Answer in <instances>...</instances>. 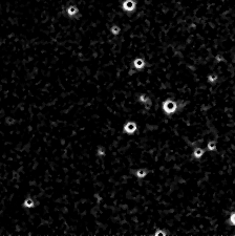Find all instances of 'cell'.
Instances as JSON below:
<instances>
[{
    "label": "cell",
    "instance_id": "4",
    "mask_svg": "<svg viewBox=\"0 0 235 236\" xmlns=\"http://www.w3.org/2000/svg\"><path fill=\"white\" fill-rule=\"evenodd\" d=\"M205 152H206V151H205L204 148H202V147H195V148L193 149L192 157H194L195 160H199L204 157Z\"/></svg>",
    "mask_w": 235,
    "mask_h": 236
},
{
    "label": "cell",
    "instance_id": "11",
    "mask_svg": "<svg viewBox=\"0 0 235 236\" xmlns=\"http://www.w3.org/2000/svg\"><path fill=\"white\" fill-rule=\"evenodd\" d=\"M228 225L231 227H235V211L231 212V214L229 215V218H228Z\"/></svg>",
    "mask_w": 235,
    "mask_h": 236
},
{
    "label": "cell",
    "instance_id": "3",
    "mask_svg": "<svg viewBox=\"0 0 235 236\" xmlns=\"http://www.w3.org/2000/svg\"><path fill=\"white\" fill-rule=\"evenodd\" d=\"M122 8L125 12H133L135 10V0H125L122 4Z\"/></svg>",
    "mask_w": 235,
    "mask_h": 236
},
{
    "label": "cell",
    "instance_id": "8",
    "mask_svg": "<svg viewBox=\"0 0 235 236\" xmlns=\"http://www.w3.org/2000/svg\"><path fill=\"white\" fill-rule=\"evenodd\" d=\"M217 148V143L216 141H209L208 144H207V149L209 151H215Z\"/></svg>",
    "mask_w": 235,
    "mask_h": 236
},
{
    "label": "cell",
    "instance_id": "5",
    "mask_svg": "<svg viewBox=\"0 0 235 236\" xmlns=\"http://www.w3.org/2000/svg\"><path fill=\"white\" fill-rule=\"evenodd\" d=\"M148 172H149V171H148V169L140 168V169H138V170L135 171V176H137L138 179H144V177L147 176Z\"/></svg>",
    "mask_w": 235,
    "mask_h": 236
},
{
    "label": "cell",
    "instance_id": "1",
    "mask_svg": "<svg viewBox=\"0 0 235 236\" xmlns=\"http://www.w3.org/2000/svg\"><path fill=\"white\" fill-rule=\"evenodd\" d=\"M162 107H163L164 112H165L167 116H171V114H173L174 112L178 110V105L175 101L171 100V99H167V100H165L163 102Z\"/></svg>",
    "mask_w": 235,
    "mask_h": 236
},
{
    "label": "cell",
    "instance_id": "12",
    "mask_svg": "<svg viewBox=\"0 0 235 236\" xmlns=\"http://www.w3.org/2000/svg\"><path fill=\"white\" fill-rule=\"evenodd\" d=\"M139 100H140L141 103H143V104H150V100L145 96V95H143V96H140Z\"/></svg>",
    "mask_w": 235,
    "mask_h": 236
},
{
    "label": "cell",
    "instance_id": "14",
    "mask_svg": "<svg viewBox=\"0 0 235 236\" xmlns=\"http://www.w3.org/2000/svg\"><path fill=\"white\" fill-rule=\"evenodd\" d=\"M98 155L99 157H104L105 155V149L103 147H98Z\"/></svg>",
    "mask_w": 235,
    "mask_h": 236
},
{
    "label": "cell",
    "instance_id": "10",
    "mask_svg": "<svg viewBox=\"0 0 235 236\" xmlns=\"http://www.w3.org/2000/svg\"><path fill=\"white\" fill-rule=\"evenodd\" d=\"M168 234H169V232L167 230H165V229H156L153 233V236H166Z\"/></svg>",
    "mask_w": 235,
    "mask_h": 236
},
{
    "label": "cell",
    "instance_id": "13",
    "mask_svg": "<svg viewBox=\"0 0 235 236\" xmlns=\"http://www.w3.org/2000/svg\"><path fill=\"white\" fill-rule=\"evenodd\" d=\"M110 32H111V34H113V35H118L120 33V27L117 26V25H113V26L110 29Z\"/></svg>",
    "mask_w": 235,
    "mask_h": 236
},
{
    "label": "cell",
    "instance_id": "2",
    "mask_svg": "<svg viewBox=\"0 0 235 236\" xmlns=\"http://www.w3.org/2000/svg\"><path fill=\"white\" fill-rule=\"evenodd\" d=\"M137 130H138L137 123L132 122V121H129V122H127L126 124L124 125V127H123V131H124L125 133H127V135H133V133H135Z\"/></svg>",
    "mask_w": 235,
    "mask_h": 236
},
{
    "label": "cell",
    "instance_id": "9",
    "mask_svg": "<svg viewBox=\"0 0 235 236\" xmlns=\"http://www.w3.org/2000/svg\"><path fill=\"white\" fill-rule=\"evenodd\" d=\"M77 13H78V8H77L75 5H70V8H67V14H68V16L74 17V16H76Z\"/></svg>",
    "mask_w": 235,
    "mask_h": 236
},
{
    "label": "cell",
    "instance_id": "7",
    "mask_svg": "<svg viewBox=\"0 0 235 236\" xmlns=\"http://www.w3.org/2000/svg\"><path fill=\"white\" fill-rule=\"evenodd\" d=\"M23 207L27 208V209H32V208L35 207V202H34L33 198L27 197L26 200H24V203H23Z\"/></svg>",
    "mask_w": 235,
    "mask_h": 236
},
{
    "label": "cell",
    "instance_id": "6",
    "mask_svg": "<svg viewBox=\"0 0 235 236\" xmlns=\"http://www.w3.org/2000/svg\"><path fill=\"white\" fill-rule=\"evenodd\" d=\"M133 66H135V68L137 69H143L145 67V60L142 59V58H137V59L133 61Z\"/></svg>",
    "mask_w": 235,
    "mask_h": 236
}]
</instances>
